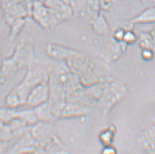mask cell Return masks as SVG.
<instances>
[{
	"label": "cell",
	"mask_w": 155,
	"mask_h": 154,
	"mask_svg": "<svg viewBox=\"0 0 155 154\" xmlns=\"http://www.w3.org/2000/svg\"><path fill=\"white\" fill-rule=\"evenodd\" d=\"M48 86L47 81L43 80L33 87L28 95L26 101L28 105L37 106L41 105L47 99Z\"/></svg>",
	"instance_id": "obj_1"
},
{
	"label": "cell",
	"mask_w": 155,
	"mask_h": 154,
	"mask_svg": "<svg viewBox=\"0 0 155 154\" xmlns=\"http://www.w3.org/2000/svg\"><path fill=\"white\" fill-rule=\"evenodd\" d=\"M123 39L125 40V41L127 43H132L135 39V36H134L133 33L130 32H128L124 34Z\"/></svg>",
	"instance_id": "obj_4"
},
{
	"label": "cell",
	"mask_w": 155,
	"mask_h": 154,
	"mask_svg": "<svg viewBox=\"0 0 155 154\" xmlns=\"http://www.w3.org/2000/svg\"><path fill=\"white\" fill-rule=\"evenodd\" d=\"M18 116H19L22 120L27 121L28 123H33L36 121V117L35 116L34 113H31L30 112H21L17 113Z\"/></svg>",
	"instance_id": "obj_3"
},
{
	"label": "cell",
	"mask_w": 155,
	"mask_h": 154,
	"mask_svg": "<svg viewBox=\"0 0 155 154\" xmlns=\"http://www.w3.org/2000/svg\"><path fill=\"white\" fill-rule=\"evenodd\" d=\"M124 34L122 33V32H121V31H119V32H117L116 33V38H124Z\"/></svg>",
	"instance_id": "obj_5"
},
{
	"label": "cell",
	"mask_w": 155,
	"mask_h": 154,
	"mask_svg": "<svg viewBox=\"0 0 155 154\" xmlns=\"http://www.w3.org/2000/svg\"><path fill=\"white\" fill-rule=\"evenodd\" d=\"M17 114V112H14V111L0 108V119L5 123L14 118Z\"/></svg>",
	"instance_id": "obj_2"
}]
</instances>
